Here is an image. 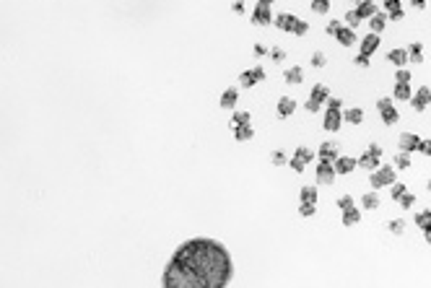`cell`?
I'll return each mask as SVG.
<instances>
[{
	"mask_svg": "<svg viewBox=\"0 0 431 288\" xmlns=\"http://www.w3.org/2000/svg\"><path fill=\"white\" fill-rule=\"evenodd\" d=\"M234 262L221 241L198 237L187 239L172 254L164 270V288H224L231 283Z\"/></svg>",
	"mask_w": 431,
	"mask_h": 288,
	"instance_id": "cell-1",
	"label": "cell"
},
{
	"mask_svg": "<svg viewBox=\"0 0 431 288\" xmlns=\"http://www.w3.org/2000/svg\"><path fill=\"white\" fill-rule=\"evenodd\" d=\"M273 24L281 29V32H289V34H296V36H304L309 32L307 21H301L299 16H293V13H278L273 18Z\"/></svg>",
	"mask_w": 431,
	"mask_h": 288,
	"instance_id": "cell-2",
	"label": "cell"
},
{
	"mask_svg": "<svg viewBox=\"0 0 431 288\" xmlns=\"http://www.w3.org/2000/svg\"><path fill=\"white\" fill-rule=\"evenodd\" d=\"M392 182H397V171H395V166H379V169H374L372 174H369V185H372V189L390 187Z\"/></svg>",
	"mask_w": 431,
	"mask_h": 288,
	"instance_id": "cell-3",
	"label": "cell"
},
{
	"mask_svg": "<svg viewBox=\"0 0 431 288\" xmlns=\"http://www.w3.org/2000/svg\"><path fill=\"white\" fill-rule=\"evenodd\" d=\"M328 99H330L328 86H325V83H317V86L312 88V94H309V99H307V104H304V109L309 112V115H314V112H320V109H322V104H328Z\"/></svg>",
	"mask_w": 431,
	"mask_h": 288,
	"instance_id": "cell-4",
	"label": "cell"
},
{
	"mask_svg": "<svg viewBox=\"0 0 431 288\" xmlns=\"http://www.w3.org/2000/svg\"><path fill=\"white\" fill-rule=\"evenodd\" d=\"M379 158H382V146L372 143L366 153L359 158V166H361V169H366V171H374V169H379Z\"/></svg>",
	"mask_w": 431,
	"mask_h": 288,
	"instance_id": "cell-5",
	"label": "cell"
},
{
	"mask_svg": "<svg viewBox=\"0 0 431 288\" xmlns=\"http://www.w3.org/2000/svg\"><path fill=\"white\" fill-rule=\"evenodd\" d=\"M377 109H379V115H382V122L384 125H395L400 115H397V109L392 107V99H379L377 102Z\"/></svg>",
	"mask_w": 431,
	"mask_h": 288,
	"instance_id": "cell-6",
	"label": "cell"
},
{
	"mask_svg": "<svg viewBox=\"0 0 431 288\" xmlns=\"http://www.w3.org/2000/svg\"><path fill=\"white\" fill-rule=\"evenodd\" d=\"M335 177H338L335 164H332V161H322V158H320V166H317V182H320V185H332Z\"/></svg>",
	"mask_w": 431,
	"mask_h": 288,
	"instance_id": "cell-7",
	"label": "cell"
},
{
	"mask_svg": "<svg viewBox=\"0 0 431 288\" xmlns=\"http://www.w3.org/2000/svg\"><path fill=\"white\" fill-rule=\"evenodd\" d=\"M273 13H270V5L265 3H257L255 5V11H252V24L255 26H268V24H273Z\"/></svg>",
	"mask_w": 431,
	"mask_h": 288,
	"instance_id": "cell-8",
	"label": "cell"
},
{
	"mask_svg": "<svg viewBox=\"0 0 431 288\" xmlns=\"http://www.w3.org/2000/svg\"><path fill=\"white\" fill-rule=\"evenodd\" d=\"M411 104H413L415 112H423V109L431 104V88H429V86H421V88L411 96Z\"/></svg>",
	"mask_w": 431,
	"mask_h": 288,
	"instance_id": "cell-9",
	"label": "cell"
},
{
	"mask_svg": "<svg viewBox=\"0 0 431 288\" xmlns=\"http://www.w3.org/2000/svg\"><path fill=\"white\" fill-rule=\"evenodd\" d=\"M260 81H265V70H262V68H252V70H244L239 75V83L244 88H252L255 83H260Z\"/></svg>",
	"mask_w": 431,
	"mask_h": 288,
	"instance_id": "cell-10",
	"label": "cell"
},
{
	"mask_svg": "<svg viewBox=\"0 0 431 288\" xmlns=\"http://www.w3.org/2000/svg\"><path fill=\"white\" fill-rule=\"evenodd\" d=\"M400 151H405V153H413V151H421V138L415 133H403L397 140Z\"/></svg>",
	"mask_w": 431,
	"mask_h": 288,
	"instance_id": "cell-11",
	"label": "cell"
},
{
	"mask_svg": "<svg viewBox=\"0 0 431 288\" xmlns=\"http://www.w3.org/2000/svg\"><path fill=\"white\" fill-rule=\"evenodd\" d=\"M340 125H343V115H340L338 109H328V112H325V122H322L325 130H328V133H338Z\"/></svg>",
	"mask_w": 431,
	"mask_h": 288,
	"instance_id": "cell-12",
	"label": "cell"
},
{
	"mask_svg": "<svg viewBox=\"0 0 431 288\" xmlns=\"http://www.w3.org/2000/svg\"><path fill=\"white\" fill-rule=\"evenodd\" d=\"M377 50H379V34L369 32L364 39H361V55H369V57H372Z\"/></svg>",
	"mask_w": 431,
	"mask_h": 288,
	"instance_id": "cell-13",
	"label": "cell"
},
{
	"mask_svg": "<svg viewBox=\"0 0 431 288\" xmlns=\"http://www.w3.org/2000/svg\"><path fill=\"white\" fill-rule=\"evenodd\" d=\"M332 164H335V171H338V174H351V171L359 166V158H351V156H338Z\"/></svg>",
	"mask_w": 431,
	"mask_h": 288,
	"instance_id": "cell-14",
	"label": "cell"
},
{
	"mask_svg": "<svg viewBox=\"0 0 431 288\" xmlns=\"http://www.w3.org/2000/svg\"><path fill=\"white\" fill-rule=\"evenodd\" d=\"M335 39L343 44V47H351V44L356 42V29H351V26H340L338 32H335Z\"/></svg>",
	"mask_w": 431,
	"mask_h": 288,
	"instance_id": "cell-15",
	"label": "cell"
},
{
	"mask_svg": "<svg viewBox=\"0 0 431 288\" xmlns=\"http://www.w3.org/2000/svg\"><path fill=\"white\" fill-rule=\"evenodd\" d=\"M283 78H286V83H289V86H299V83L304 81V70H301L299 65H293V68H289V70L283 73Z\"/></svg>",
	"mask_w": 431,
	"mask_h": 288,
	"instance_id": "cell-16",
	"label": "cell"
},
{
	"mask_svg": "<svg viewBox=\"0 0 431 288\" xmlns=\"http://www.w3.org/2000/svg\"><path fill=\"white\" fill-rule=\"evenodd\" d=\"M387 60L392 65H397V68H403L405 63H411V57H408V50H390L387 52Z\"/></svg>",
	"mask_w": 431,
	"mask_h": 288,
	"instance_id": "cell-17",
	"label": "cell"
},
{
	"mask_svg": "<svg viewBox=\"0 0 431 288\" xmlns=\"http://www.w3.org/2000/svg\"><path fill=\"white\" fill-rule=\"evenodd\" d=\"M237 99H239V91L237 88H226L221 94V107L224 109H234L237 107Z\"/></svg>",
	"mask_w": 431,
	"mask_h": 288,
	"instance_id": "cell-18",
	"label": "cell"
},
{
	"mask_svg": "<svg viewBox=\"0 0 431 288\" xmlns=\"http://www.w3.org/2000/svg\"><path fill=\"white\" fill-rule=\"evenodd\" d=\"M356 13L361 16V21H366V18H372L377 13V5L372 3V0H361V3L356 5Z\"/></svg>",
	"mask_w": 431,
	"mask_h": 288,
	"instance_id": "cell-19",
	"label": "cell"
},
{
	"mask_svg": "<svg viewBox=\"0 0 431 288\" xmlns=\"http://www.w3.org/2000/svg\"><path fill=\"white\" fill-rule=\"evenodd\" d=\"M320 158L322 161H335L338 158V143H322L320 146Z\"/></svg>",
	"mask_w": 431,
	"mask_h": 288,
	"instance_id": "cell-20",
	"label": "cell"
},
{
	"mask_svg": "<svg viewBox=\"0 0 431 288\" xmlns=\"http://www.w3.org/2000/svg\"><path fill=\"white\" fill-rule=\"evenodd\" d=\"M340 221H343V226H356L359 221H361V210L353 205V208H348V210H343V216H340Z\"/></svg>",
	"mask_w": 431,
	"mask_h": 288,
	"instance_id": "cell-21",
	"label": "cell"
},
{
	"mask_svg": "<svg viewBox=\"0 0 431 288\" xmlns=\"http://www.w3.org/2000/svg\"><path fill=\"white\" fill-rule=\"evenodd\" d=\"M293 109H296V102H293L291 96H283V99L278 102V117H289V115H293Z\"/></svg>",
	"mask_w": 431,
	"mask_h": 288,
	"instance_id": "cell-22",
	"label": "cell"
},
{
	"mask_svg": "<svg viewBox=\"0 0 431 288\" xmlns=\"http://www.w3.org/2000/svg\"><path fill=\"white\" fill-rule=\"evenodd\" d=\"M384 26H387V16H384V13H374V16L369 18V32L379 34Z\"/></svg>",
	"mask_w": 431,
	"mask_h": 288,
	"instance_id": "cell-23",
	"label": "cell"
},
{
	"mask_svg": "<svg viewBox=\"0 0 431 288\" xmlns=\"http://www.w3.org/2000/svg\"><path fill=\"white\" fill-rule=\"evenodd\" d=\"M234 138L241 140V143H244V140H252V138H255L252 125H237V127H234Z\"/></svg>",
	"mask_w": 431,
	"mask_h": 288,
	"instance_id": "cell-24",
	"label": "cell"
},
{
	"mask_svg": "<svg viewBox=\"0 0 431 288\" xmlns=\"http://www.w3.org/2000/svg\"><path fill=\"white\" fill-rule=\"evenodd\" d=\"M343 119H345V122H351V125H361V122H364V112H361L359 107H351V109L343 112Z\"/></svg>",
	"mask_w": 431,
	"mask_h": 288,
	"instance_id": "cell-25",
	"label": "cell"
},
{
	"mask_svg": "<svg viewBox=\"0 0 431 288\" xmlns=\"http://www.w3.org/2000/svg\"><path fill=\"white\" fill-rule=\"evenodd\" d=\"M408 57H411V63H423V44L421 42H413L411 47H408Z\"/></svg>",
	"mask_w": 431,
	"mask_h": 288,
	"instance_id": "cell-26",
	"label": "cell"
},
{
	"mask_svg": "<svg viewBox=\"0 0 431 288\" xmlns=\"http://www.w3.org/2000/svg\"><path fill=\"white\" fill-rule=\"evenodd\" d=\"M361 203H364V208H369V210H377V208H379V195H377L374 189H372V192H366L364 198H361Z\"/></svg>",
	"mask_w": 431,
	"mask_h": 288,
	"instance_id": "cell-27",
	"label": "cell"
},
{
	"mask_svg": "<svg viewBox=\"0 0 431 288\" xmlns=\"http://www.w3.org/2000/svg\"><path fill=\"white\" fill-rule=\"evenodd\" d=\"M301 203H314L317 205V187H312V185L301 187Z\"/></svg>",
	"mask_w": 431,
	"mask_h": 288,
	"instance_id": "cell-28",
	"label": "cell"
},
{
	"mask_svg": "<svg viewBox=\"0 0 431 288\" xmlns=\"http://www.w3.org/2000/svg\"><path fill=\"white\" fill-rule=\"evenodd\" d=\"M411 96H413V91H411L408 83H397V86H395V99L405 102V99H411Z\"/></svg>",
	"mask_w": 431,
	"mask_h": 288,
	"instance_id": "cell-29",
	"label": "cell"
},
{
	"mask_svg": "<svg viewBox=\"0 0 431 288\" xmlns=\"http://www.w3.org/2000/svg\"><path fill=\"white\" fill-rule=\"evenodd\" d=\"M252 122V115H249V112H237V115L231 117V127H237V125H249Z\"/></svg>",
	"mask_w": 431,
	"mask_h": 288,
	"instance_id": "cell-30",
	"label": "cell"
},
{
	"mask_svg": "<svg viewBox=\"0 0 431 288\" xmlns=\"http://www.w3.org/2000/svg\"><path fill=\"white\" fill-rule=\"evenodd\" d=\"M293 156H296V158H301V161H304L307 166L312 164V158H314V153H312V151H309L307 146H299V148H296V153H293Z\"/></svg>",
	"mask_w": 431,
	"mask_h": 288,
	"instance_id": "cell-31",
	"label": "cell"
},
{
	"mask_svg": "<svg viewBox=\"0 0 431 288\" xmlns=\"http://www.w3.org/2000/svg\"><path fill=\"white\" fill-rule=\"evenodd\" d=\"M413 161H411V153H405V151H400V153L395 156V166L397 169H408Z\"/></svg>",
	"mask_w": 431,
	"mask_h": 288,
	"instance_id": "cell-32",
	"label": "cell"
},
{
	"mask_svg": "<svg viewBox=\"0 0 431 288\" xmlns=\"http://www.w3.org/2000/svg\"><path fill=\"white\" fill-rule=\"evenodd\" d=\"M415 226H418V229H423V226L426 223H431V210H421V213H415Z\"/></svg>",
	"mask_w": 431,
	"mask_h": 288,
	"instance_id": "cell-33",
	"label": "cell"
},
{
	"mask_svg": "<svg viewBox=\"0 0 431 288\" xmlns=\"http://www.w3.org/2000/svg\"><path fill=\"white\" fill-rule=\"evenodd\" d=\"M403 192H408L405 185H400V182H392V185H390V195H392V200H400V198H403Z\"/></svg>",
	"mask_w": 431,
	"mask_h": 288,
	"instance_id": "cell-34",
	"label": "cell"
},
{
	"mask_svg": "<svg viewBox=\"0 0 431 288\" xmlns=\"http://www.w3.org/2000/svg\"><path fill=\"white\" fill-rule=\"evenodd\" d=\"M343 21H345V26H351V29H356V26L361 24V16H359V13H356V11H348V13H345V18H343Z\"/></svg>",
	"mask_w": 431,
	"mask_h": 288,
	"instance_id": "cell-35",
	"label": "cell"
},
{
	"mask_svg": "<svg viewBox=\"0 0 431 288\" xmlns=\"http://www.w3.org/2000/svg\"><path fill=\"white\" fill-rule=\"evenodd\" d=\"M387 229H390L392 234H397V237H400V234L405 231V221H403V218H395V221H390V223H387Z\"/></svg>",
	"mask_w": 431,
	"mask_h": 288,
	"instance_id": "cell-36",
	"label": "cell"
},
{
	"mask_svg": "<svg viewBox=\"0 0 431 288\" xmlns=\"http://www.w3.org/2000/svg\"><path fill=\"white\" fill-rule=\"evenodd\" d=\"M312 11L314 13H328L330 11V0H312Z\"/></svg>",
	"mask_w": 431,
	"mask_h": 288,
	"instance_id": "cell-37",
	"label": "cell"
},
{
	"mask_svg": "<svg viewBox=\"0 0 431 288\" xmlns=\"http://www.w3.org/2000/svg\"><path fill=\"white\" fill-rule=\"evenodd\" d=\"M289 166H291V169L296 171V174H301V171L307 169V164L301 161V158H296V156H291V158H289Z\"/></svg>",
	"mask_w": 431,
	"mask_h": 288,
	"instance_id": "cell-38",
	"label": "cell"
},
{
	"mask_svg": "<svg viewBox=\"0 0 431 288\" xmlns=\"http://www.w3.org/2000/svg\"><path fill=\"white\" fill-rule=\"evenodd\" d=\"M299 213H301V216H314V213H317V205H314V203H301V205H299Z\"/></svg>",
	"mask_w": 431,
	"mask_h": 288,
	"instance_id": "cell-39",
	"label": "cell"
},
{
	"mask_svg": "<svg viewBox=\"0 0 431 288\" xmlns=\"http://www.w3.org/2000/svg\"><path fill=\"white\" fill-rule=\"evenodd\" d=\"M400 205H403V208H413V205H415V195L403 192V198H400Z\"/></svg>",
	"mask_w": 431,
	"mask_h": 288,
	"instance_id": "cell-40",
	"label": "cell"
},
{
	"mask_svg": "<svg viewBox=\"0 0 431 288\" xmlns=\"http://www.w3.org/2000/svg\"><path fill=\"white\" fill-rule=\"evenodd\" d=\"M338 208H340V210L353 208V198H351V195H343V198H338Z\"/></svg>",
	"mask_w": 431,
	"mask_h": 288,
	"instance_id": "cell-41",
	"label": "cell"
},
{
	"mask_svg": "<svg viewBox=\"0 0 431 288\" xmlns=\"http://www.w3.org/2000/svg\"><path fill=\"white\" fill-rule=\"evenodd\" d=\"M270 161H273L276 166H283L286 161H289V156H286L283 151H276V153H273V158H270Z\"/></svg>",
	"mask_w": 431,
	"mask_h": 288,
	"instance_id": "cell-42",
	"label": "cell"
},
{
	"mask_svg": "<svg viewBox=\"0 0 431 288\" xmlns=\"http://www.w3.org/2000/svg\"><path fill=\"white\" fill-rule=\"evenodd\" d=\"M397 83H411V70H405V68H400L397 75H395Z\"/></svg>",
	"mask_w": 431,
	"mask_h": 288,
	"instance_id": "cell-43",
	"label": "cell"
},
{
	"mask_svg": "<svg viewBox=\"0 0 431 288\" xmlns=\"http://www.w3.org/2000/svg\"><path fill=\"white\" fill-rule=\"evenodd\" d=\"M325 63H328V57H325L322 52H314V55H312V65L314 68H325Z\"/></svg>",
	"mask_w": 431,
	"mask_h": 288,
	"instance_id": "cell-44",
	"label": "cell"
},
{
	"mask_svg": "<svg viewBox=\"0 0 431 288\" xmlns=\"http://www.w3.org/2000/svg\"><path fill=\"white\" fill-rule=\"evenodd\" d=\"M353 63H356L359 68H369V65H372V57H369V55H359Z\"/></svg>",
	"mask_w": 431,
	"mask_h": 288,
	"instance_id": "cell-45",
	"label": "cell"
},
{
	"mask_svg": "<svg viewBox=\"0 0 431 288\" xmlns=\"http://www.w3.org/2000/svg\"><path fill=\"white\" fill-rule=\"evenodd\" d=\"M340 107H343V102H340L338 96H330V99H328V109H338L340 112Z\"/></svg>",
	"mask_w": 431,
	"mask_h": 288,
	"instance_id": "cell-46",
	"label": "cell"
},
{
	"mask_svg": "<svg viewBox=\"0 0 431 288\" xmlns=\"http://www.w3.org/2000/svg\"><path fill=\"white\" fill-rule=\"evenodd\" d=\"M403 16H405V11H403V8H395V11H390V13H387V18H392V21H403Z\"/></svg>",
	"mask_w": 431,
	"mask_h": 288,
	"instance_id": "cell-47",
	"label": "cell"
},
{
	"mask_svg": "<svg viewBox=\"0 0 431 288\" xmlns=\"http://www.w3.org/2000/svg\"><path fill=\"white\" fill-rule=\"evenodd\" d=\"M338 29H340V24H338V21H330V24L325 26V32H328L330 36H335V32H338Z\"/></svg>",
	"mask_w": 431,
	"mask_h": 288,
	"instance_id": "cell-48",
	"label": "cell"
},
{
	"mask_svg": "<svg viewBox=\"0 0 431 288\" xmlns=\"http://www.w3.org/2000/svg\"><path fill=\"white\" fill-rule=\"evenodd\" d=\"M270 57H273L276 63H283V60H286V52H283V50H273V52H270Z\"/></svg>",
	"mask_w": 431,
	"mask_h": 288,
	"instance_id": "cell-49",
	"label": "cell"
},
{
	"mask_svg": "<svg viewBox=\"0 0 431 288\" xmlns=\"http://www.w3.org/2000/svg\"><path fill=\"white\" fill-rule=\"evenodd\" d=\"M382 3H384V8H387V13L395 11V8H400V0H382Z\"/></svg>",
	"mask_w": 431,
	"mask_h": 288,
	"instance_id": "cell-50",
	"label": "cell"
},
{
	"mask_svg": "<svg viewBox=\"0 0 431 288\" xmlns=\"http://www.w3.org/2000/svg\"><path fill=\"white\" fill-rule=\"evenodd\" d=\"M421 153L431 156V140H421Z\"/></svg>",
	"mask_w": 431,
	"mask_h": 288,
	"instance_id": "cell-51",
	"label": "cell"
},
{
	"mask_svg": "<svg viewBox=\"0 0 431 288\" xmlns=\"http://www.w3.org/2000/svg\"><path fill=\"white\" fill-rule=\"evenodd\" d=\"M421 231H423V237H426V241H429V244H431V223H426V226H423V229H421Z\"/></svg>",
	"mask_w": 431,
	"mask_h": 288,
	"instance_id": "cell-52",
	"label": "cell"
},
{
	"mask_svg": "<svg viewBox=\"0 0 431 288\" xmlns=\"http://www.w3.org/2000/svg\"><path fill=\"white\" fill-rule=\"evenodd\" d=\"M231 8L237 11V13H241V11H244V3H241V0H234V5H231Z\"/></svg>",
	"mask_w": 431,
	"mask_h": 288,
	"instance_id": "cell-53",
	"label": "cell"
},
{
	"mask_svg": "<svg viewBox=\"0 0 431 288\" xmlns=\"http://www.w3.org/2000/svg\"><path fill=\"white\" fill-rule=\"evenodd\" d=\"M411 3L415 5V8H421V11H423V8H426V0H411Z\"/></svg>",
	"mask_w": 431,
	"mask_h": 288,
	"instance_id": "cell-54",
	"label": "cell"
},
{
	"mask_svg": "<svg viewBox=\"0 0 431 288\" xmlns=\"http://www.w3.org/2000/svg\"><path fill=\"white\" fill-rule=\"evenodd\" d=\"M265 52H268V50L262 47V44H257V47H255V55H265Z\"/></svg>",
	"mask_w": 431,
	"mask_h": 288,
	"instance_id": "cell-55",
	"label": "cell"
},
{
	"mask_svg": "<svg viewBox=\"0 0 431 288\" xmlns=\"http://www.w3.org/2000/svg\"><path fill=\"white\" fill-rule=\"evenodd\" d=\"M260 3H265V5H270V3H276V0H260Z\"/></svg>",
	"mask_w": 431,
	"mask_h": 288,
	"instance_id": "cell-56",
	"label": "cell"
},
{
	"mask_svg": "<svg viewBox=\"0 0 431 288\" xmlns=\"http://www.w3.org/2000/svg\"><path fill=\"white\" fill-rule=\"evenodd\" d=\"M351 3H356V5H359V3H361V0H351Z\"/></svg>",
	"mask_w": 431,
	"mask_h": 288,
	"instance_id": "cell-57",
	"label": "cell"
},
{
	"mask_svg": "<svg viewBox=\"0 0 431 288\" xmlns=\"http://www.w3.org/2000/svg\"><path fill=\"white\" fill-rule=\"evenodd\" d=\"M429 192H431V179H429Z\"/></svg>",
	"mask_w": 431,
	"mask_h": 288,
	"instance_id": "cell-58",
	"label": "cell"
}]
</instances>
